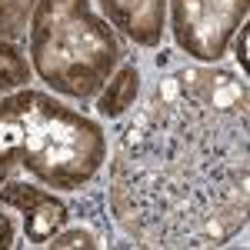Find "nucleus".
<instances>
[{"instance_id": "nucleus-3", "label": "nucleus", "mask_w": 250, "mask_h": 250, "mask_svg": "<svg viewBox=\"0 0 250 250\" xmlns=\"http://www.w3.org/2000/svg\"><path fill=\"white\" fill-rule=\"evenodd\" d=\"M250 0H170L173 40L187 57L217 63L244 27Z\"/></svg>"}, {"instance_id": "nucleus-5", "label": "nucleus", "mask_w": 250, "mask_h": 250, "mask_svg": "<svg viewBox=\"0 0 250 250\" xmlns=\"http://www.w3.org/2000/svg\"><path fill=\"white\" fill-rule=\"evenodd\" d=\"M0 204L23 213V227L30 244H47L67 224V204L34 184H7L0 187Z\"/></svg>"}, {"instance_id": "nucleus-6", "label": "nucleus", "mask_w": 250, "mask_h": 250, "mask_svg": "<svg viewBox=\"0 0 250 250\" xmlns=\"http://www.w3.org/2000/svg\"><path fill=\"white\" fill-rule=\"evenodd\" d=\"M107 20L140 47H157L167 23V0H100Z\"/></svg>"}, {"instance_id": "nucleus-1", "label": "nucleus", "mask_w": 250, "mask_h": 250, "mask_svg": "<svg viewBox=\"0 0 250 250\" xmlns=\"http://www.w3.org/2000/svg\"><path fill=\"white\" fill-rule=\"evenodd\" d=\"M247 80L173 67L144 97L110 160V210L144 247H224L247 227Z\"/></svg>"}, {"instance_id": "nucleus-7", "label": "nucleus", "mask_w": 250, "mask_h": 250, "mask_svg": "<svg viewBox=\"0 0 250 250\" xmlns=\"http://www.w3.org/2000/svg\"><path fill=\"white\" fill-rule=\"evenodd\" d=\"M137 90H140V70H137V63H124V67L114 74V80H107V90L100 94V100H97L100 117H107V120L124 117L130 107H134Z\"/></svg>"}, {"instance_id": "nucleus-10", "label": "nucleus", "mask_w": 250, "mask_h": 250, "mask_svg": "<svg viewBox=\"0 0 250 250\" xmlns=\"http://www.w3.org/2000/svg\"><path fill=\"white\" fill-rule=\"evenodd\" d=\"M7 247H14V224H10L7 213H0V250Z\"/></svg>"}, {"instance_id": "nucleus-8", "label": "nucleus", "mask_w": 250, "mask_h": 250, "mask_svg": "<svg viewBox=\"0 0 250 250\" xmlns=\"http://www.w3.org/2000/svg\"><path fill=\"white\" fill-rule=\"evenodd\" d=\"M34 7H37V0H0V40L23 37Z\"/></svg>"}, {"instance_id": "nucleus-2", "label": "nucleus", "mask_w": 250, "mask_h": 250, "mask_svg": "<svg viewBox=\"0 0 250 250\" xmlns=\"http://www.w3.org/2000/svg\"><path fill=\"white\" fill-rule=\"evenodd\" d=\"M124 57L117 34L90 0H37L30 14V60L37 77L70 100H90Z\"/></svg>"}, {"instance_id": "nucleus-9", "label": "nucleus", "mask_w": 250, "mask_h": 250, "mask_svg": "<svg viewBox=\"0 0 250 250\" xmlns=\"http://www.w3.org/2000/svg\"><path fill=\"white\" fill-rule=\"evenodd\" d=\"M47 244L50 247H97V237L90 230H67V233H54Z\"/></svg>"}, {"instance_id": "nucleus-11", "label": "nucleus", "mask_w": 250, "mask_h": 250, "mask_svg": "<svg viewBox=\"0 0 250 250\" xmlns=\"http://www.w3.org/2000/svg\"><path fill=\"white\" fill-rule=\"evenodd\" d=\"M247 43H250V30L240 27V37H237V60H240L244 70H247Z\"/></svg>"}, {"instance_id": "nucleus-4", "label": "nucleus", "mask_w": 250, "mask_h": 250, "mask_svg": "<svg viewBox=\"0 0 250 250\" xmlns=\"http://www.w3.org/2000/svg\"><path fill=\"white\" fill-rule=\"evenodd\" d=\"M30 77L27 60L10 40H0V184L23 170L27 160V127H30V97L20 90Z\"/></svg>"}]
</instances>
